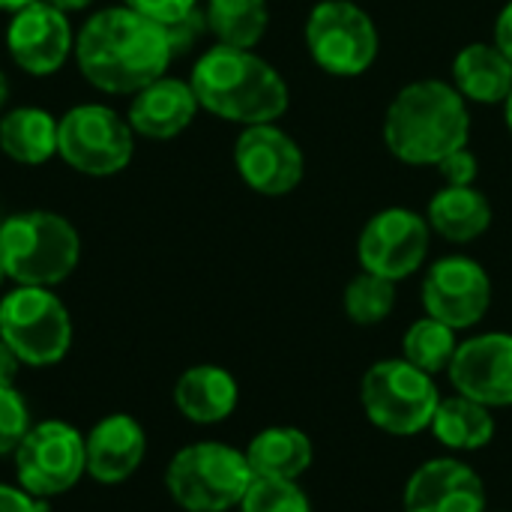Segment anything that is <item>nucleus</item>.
<instances>
[{"instance_id":"nucleus-1","label":"nucleus","mask_w":512,"mask_h":512,"mask_svg":"<svg viewBox=\"0 0 512 512\" xmlns=\"http://www.w3.org/2000/svg\"><path fill=\"white\" fill-rule=\"evenodd\" d=\"M81 75L105 93H138L174 60L165 27L129 6H111L84 21L75 39Z\"/></svg>"},{"instance_id":"nucleus-2","label":"nucleus","mask_w":512,"mask_h":512,"mask_svg":"<svg viewBox=\"0 0 512 512\" xmlns=\"http://www.w3.org/2000/svg\"><path fill=\"white\" fill-rule=\"evenodd\" d=\"M189 84L201 108L231 123H273L288 111L285 78L249 48L216 45L204 51Z\"/></svg>"},{"instance_id":"nucleus-3","label":"nucleus","mask_w":512,"mask_h":512,"mask_svg":"<svg viewBox=\"0 0 512 512\" xmlns=\"http://www.w3.org/2000/svg\"><path fill=\"white\" fill-rule=\"evenodd\" d=\"M468 138L465 96L435 78L402 87L384 117V144L408 165H438L453 150L468 147Z\"/></svg>"},{"instance_id":"nucleus-4","label":"nucleus","mask_w":512,"mask_h":512,"mask_svg":"<svg viewBox=\"0 0 512 512\" xmlns=\"http://www.w3.org/2000/svg\"><path fill=\"white\" fill-rule=\"evenodd\" d=\"M78 255V231L57 213L30 210L0 222V264L6 279L18 285H57L75 270Z\"/></svg>"},{"instance_id":"nucleus-5","label":"nucleus","mask_w":512,"mask_h":512,"mask_svg":"<svg viewBox=\"0 0 512 512\" xmlns=\"http://www.w3.org/2000/svg\"><path fill=\"white\" fill-rule=\"evenodd\" d=\"M252 477L246 453L219 441H201L171 459L165 483L183 510L225 512L243 501Z\"/></svg>"},{"instance_id":"nucleus-6","label":"nucleus","mask_w":512,"mask_h":512,"mask_svg":"<svg viewBox=\"0 0 512 512\" xmlns=\"http://www.w3.org/2000/svg\"><path fill=\"white\" fill-rule=\"evenodd\" d=\"M360 402L372 426L387 435H417L432 426L441 405L435 375L402 360L375 363L360 381Z\"/></svg>"},{"instance_id":"nucleus-7","label":"nucleus","mask_w":512,"mask_h":512,"mask_svg":"<svg viewBox=\"0 0 512 512\" xmlns=\"http://www.w3.org/2000/svg\"><path fill=\"white\" fill-rule=\"evenodd\" d=\"M378 27L354 0H321L306 18V48L312 60L336 75L357 78L378 57Z\"/></svg>"},{"instance_id":"nucleus-8","label":"nucleus","mask_w":512,"mask_h":512,"mask_svg":"<svg viewBox=\"0 0 512 512\" xmlns=\"http://www.w3.org/2000/svg\"><path fill=\"white\" fill-rule=\"evenodd\" d=\"M0 339L27 366L60 363L72 345L66 306L48 288H15L0 303Z\"/></svg>"},{"instance_id":"nucleus-9","label":"nucleus","mask_w":512,"mask_h":512,"mask_svg":"<svg viewBox=\"0 0 512 512\" xmlns=\"http://www.w3.org/2000/svg\"><path fill=\"white\" fill-rule=\"evenodd\" d=\"M129 120L105 105H78L57 120V153L90 177L120 174L135 150Z\"/></svg>"},{"instance_id":"nucleus-10","label":"nucleus","mask_w":512,"mask_h":512,"mask_svg":"<svg viewBox=\"0 0 512 512\" xmlns=\"http://www.w3.org/2000/svg\"><path fill=\"white\" fill-rule=\"evenodd\" d=\"M429 237L432 228L426 216L408 207H387L366 222L357 240L360 267L390 282H402L423 267L429 255Z\"/></svg>"},{"instance_id":"nucleus-11","label":"nucleus","mask_w":512,"mask_h":512,"mask_svg":"<svg viewBox=\"0 0 512 512\" xmlns=\"http://www.w3.org/2000/svg\"><path fill=\"white\" fill-rule=\"evenodd\" d=\"M15 465L24 492L33 498L63 495L87 471L84 438L66 423H39L15 450Z\"/></svg>"},{"instance_id":"nucleus-12","label":"nucleus","mask_w":512,"mask_h":512,"mask_svg":"<svg viewBox=\"0 0 512 512\" xmlns=\"http://www.w3.org/2000/svg\"><path fill=\"white\" fill-rule=\"evenodd\" d=\"M423 306L426 315L444 321L447 327L468 330L480 324L492 306V279L474 258H441L423 279Z\"/></svg>"},{"instance_id":"nucleus-13","label":"nucleus","mask_w":512,"mask_h":512,"mask_svg":"<svg viewBox=\"0 0 512 512\" xmlns=\"http://www.w3.org/2000/svg\"><path fill=\"white\" fill-rule=\"evenodd\" d=\"M234 165L243 183L267 198L294 192L306 171L300 144L273 123L246 126L240 132L234 144Z\"/></svg>"},{"instance_id":"nucleus-14","label":"nucleus","mask_w":512,"mask_h":512,"mask_svg":"<svg viewBox=\"0 0 512 512\" xmlns=\"http://www.w3.org/2000/svg\"><path fill=\"white\" fill-rule=\"evenodd\" d=\"M447 372L459 396H468L486 408H510L512 333H483L465 339Z\"/></svg>"},{"instance_id":"nucleus-15","label":"nucleus","mask_w":512,"mask_h":512,"mask_svg":"<svg viewBox=\"0 0 512 512\" xmlns=\"http://www.w3.org/2000/svg\"><path fill=\"white\" fill-rule=\"evenodd\" d=\"M6 48L12 60L30 75L57 72L66 63L69 51L75 48L66 12L54 9L45 0H36L12 12L9 30H6Z\"/></svg>"},{"instance_id":"nucleus-16","label":"nucleus","mask_w":512,"mask_h":512,"mask_svg":"<svg viewBox=\"0 0 512 512\" xmlns=\"http://www.w3.org/2000/svg\"><path fill=\"white\" fill-rule=\"evenodd\" d=\"M405 512H486V486L471 465L432 459L411 474Z\"/></svg>"},{"instance_id":"nucleus-17","label":"nucleus","mask_w":512,"mask_h":512,"mask_svg":"<svg viewBox=\"0 0 512 512\" xmlns=\"http://www.w3.org/2000/svg\"><path fill=\"white\" fill-rule=\"evenodd\" d=\"M198 108L201 105L189 81L162 75L135 93L129 105V126L144 138H174L195 120Z\"/></svg>"},{"instance_id":"nucleus-18","label":"nucleus","mask_w":512,"mask_h":512,"mask_svg":"<svg viewBox=\"0 0 512 512\" xmlns=\"http://www.w3.org/2000/svg\"><path fill=\"white\" fill-rule=\"evenodd\" d=\"M144 447V429L129 414L105 417L84 441L87 474L99 483H120L135 474L144 459Z\"/></svg>"},{"instance_id":"nucleus-19","label":"nucleus","mask_w":512,"mask_h":512,"mask_svg":"<svg viewBox=\"0 0 512 512\" xmlns=\"http://www.w3.org/2000/svg\"><path fill=\"white\" fill-rule=\"evenodd\" d=\"M453 87L483 105H504L512 93V60L486 42H471L453 57Z\"/></svg>"},{"instance_id":"nucleus-20","label":"nucleus","mask_w":512,"mask_h":512,"mask_svg":"<svg viewBox=\"0 0 512 512\" xmlns=\"http://www.w3.org/2000/svg\"><path fill=\"white\" fill-rule=\"evenodd\" d=\"M180 414L198 426L222 423L237 408V381L222 366H192L174 387Z\"/></svg>"},{"instance_id":"nucleus-21","label":"nucleus","mask_w":512,"mask_h":512,"mask_svg":"<svg viewBox=\"0 0 512 512\" xmlns=\"http://www.w3.org/2000/svg\"><path fill=\"white\" fill-rule=\"evenodd\" d=\"M426 222L450 243H474L492 225V204L474 186H444L432 195Z\"/></svg>"},{"instance_id":"nucleus-22","label":"nucleus","mask_w":512,"mask_h":512,"mask_svg":"<svg viewBox=\"0 0 512 512\" xmlns=\"http://www.w3.org/2000/svg\"><path fill=\"white\" fill-rule=\"evenodd\" d=\"M312 441L294 426H270L258 432L246 447V462L255 477L300 480L312 465Z\"/></svg>"},{"instance_id":"nucleus-23","label":"nucleus","mask_w":512,"mask_h":512,"mask_svg":"<svg viewBox=\"0 0 512 512\" xmlns=\"http://www.w3.org/2000/svg\"><path fill=\"white\" fill-rule=\"evenodd\" d=\"M429 429L435 432V438L444 447H450L456 453H474V450H483L492 444L495 417H492V408L456 393V396L441 399Z\"/></svg>"},{"instance_id":"nucleus-24","label":"nucleus","mask_w":512,"mask_h":512,"mask_svg":"<svg viewBox=\"0 0 512 512\" xmlns=\"http://www.w3.org/2000/svg\"><path fill=\"white\" fill-rule=\"evenodd\" d=\"M0 150L24 165H39L57 153V120L42 108H15L0 120Z\"/></svg>"},{"instance_id":"nucleus-25","label":"nucleus","mask_w":512,"mask_h":512,"mask_svg":"<svg viewBox=\"0 0 512 512\" xmlns=\"http://www.w3.org/2000/svg\"><path fill=\"white\" fill-rule=\"evenodd\" d=\"M207 30L219 39V45L252 48L261 42L270 9L267 0H207Z\"/></svg>"},{"instance_id":"nucleus-26","label":"nucleus","mask_w":512,"mask_h":512,"mask_svg":"<svg viewBox=\"0 0 512 512\" xmlns=\"http://www.w3.org/2000/svg\"><path fill=\"white\" fill-rule=\"evenodd\" d=\"M456 348H459L456 330L447 327L444 321L432 318V315L414 321L402 336V357L411 366H417V369H423L429 375H438V372L450 369V363L456 357Z\"/></svg>"},{"instance_id":"nucleus-27","label":"nucleus","mask_w":512,"mask_h":512,"mask_svg":"<svg viewBox=\"0 0 512 512\" xmlns=\"http://www.w3.org/2000/svg\"><path fill=\"white\" fill-rule=\"evenodd\" d=\"M393 306H396V282L384 276L363 270L345 288V315L360 327L381 324L393 312Z\"/></svg>"},{"instance_id":"nucleus-28","label":"nucleus","mask_w":512,"mask_h":512,"mask_svg":"<svg viewBox=\"0 0 512 512\" xmlns=\"http://www.w3.org/2000/svg\"><path fill=\"white\" fill-rule=\"evenodd\" d=\"M243 512H312L306 492L297 486V480H270V477H252L243 501Z\"/></svg>"},{"instance_id":"nucleus-29","label":"nucleus","mask_w":512,"mask_h":512,"mask_svg":"<svg viewBox=\"0 0 512 512\" xmlns=\"http://www.w3.org/2000/svg\"><path fill=\"white\" fill-rule=\"evenodd\" d=\"M27 405L12 387H0V456L15 453L30 432Z\"/></svg>"},{"instance_id":"nucleus-30","label":"nucleus","mask_w":512,"mask_h":512,"mask_svg":"<svg viewBox=\"0 0 512 512\" xmlns=\"http://www.w3.org/2000/svg\"><path fill=\"white\" fill-rule=\"evenodd\" d=\"M162 27H165L171 54L177 57V54H186V51L201 39V33L207 30V15L195 6V9H189L186 15H180V18H174V21H168V24H162Z\"/></svg>"},{"instance_id":"nucleus-31","label":"nucleus","mask_w":512,"mask_h":512,"mask_svg":"<svg viewBox=\"0 0 512 512\" xmlns=\"http://www.w3.org/2000/svg\"><path fill=\"white\" fill-rule=\"evenodd\" d=\"M477 168H480L477 165V156L468 147H459V150H453L450 156H444L438 162V171L444 174L447 186H474Z\"/></svg>"},{"instance_id":"nucleus-32","label":"nucleus","mask_w":512,"mask_h":512,"mask_svg":"<svg viewBox=\"0 0 512 512\" xmlns=\"http://www.w3.org/2000/svg\"><path fill=\"white\" fill-rule=\"evenodd\" d=\"M123 6H129L159 24H168V21L186 15L189 9H195L198 0H123Z\"/></svg>"},{"instance_id":"nucleus-33","label":"nucleus","mask_w":512,"mask_h":512,"mask_svg":"<svg viewBox=\"0 0 512 512\" xmlns=\"http://www.w3.org/2000/svg\"><path fill=\"white\" fill-rule=\"evenodd\" d=\"M0 512H45V507L30 492L0 486Z\"/></svg>"},{"instance_id":"nucleus-34","label":"nucleus","mask_w":512,"mask_h":512,"mask_svg":"<svg viewBox=\"0 0 512 512\" xmlns=\"http://www.w3.org/2000/svg\"><path fill=\"white\" fill-rule=\"evenodd\" d=\"M495 45L512 60V0L498 12V21H495Z\"/></svg>"},{"instance_id":"nucleus-35","label":"nucleus","mask_w":512,"mask_h":512,"mask_svg":"<svg viewBox=\"0 0 512 512\" xmlns=\"http://www.w3.org/2000/svg\"><path fill=\"white\" fill-rule=\"evenodd\" d=\"M18 357H15V351L0 339V387H12V381H15V372H18Z\"/></svg>"},{"instance_id":"nucleus-36","label":"nucleus","mask_w":512,"mask_h":512,"mask_svg":"<svg viewBox=\"0 0 512 512\" xmlns=\"http://www.w3.org/2000/svg\"><path fill=\"white\" fill-rule=\"evenodd\" d=\"M45 3H51L60 12H78V9H87L93 0H45Z\"/></svg>"},{"instance_id":"nucleus-37","label":"nucleus","mask_w":512,"mask_h":512,"mask_svg":"<svg viewBox=\"0 0 512 512\" xmlns=\"http://www.w3.org/2000/svg\"><path fill=\"white\" fill-rule=\"evenodd\" d=\"M30 3H36V0H0V9L18 12V9H24V6H30Z\"/></svg>"},{"instance_id":"nucleus-38","label":"nucleus","mask_w":512,"mask_h":512,"mask_svg":"<svg viewBox=\"0 0 512 512\" xmlns=\"http://www.w3.org/2000/svg\"><path fill=\"white\" fill-rule=\"evenodd\" d=\"M6 96H9V81H6V75L0 72V108H3Z\"/></svg>"},{"instance_id":"nucleus-39","label":"nucleus","mask_w":512,"mask_h":512,"mask_svg":"<svg viewBox=\"0 0 512 512\" xmlns=\"http://www.w3.org/2000/svg\"><path fill=\"white\" fill-rule=\"evenodd\" d=\"M504 117H507V129L512 132V93L507 96V102H504Z\"/></svg>"},{"instance_id":"nucleus-40","label":"nucleus","mask_w":512,"mask_h":512,"mask_svg":"<svg viewBox=\"0 0 512 512\" xmlns=\"http://www.w3.org/2000/svg\"><path fill=\"white\" fill-rule=\"evenodd\" d=\"M3 279H6V273H3V264H0V285H3Z\"/></svg>"}]
</instances>
